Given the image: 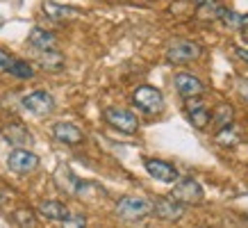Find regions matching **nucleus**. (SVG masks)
Instances as JSON below:
<instances>
[{
	"label": "nucleus",
	"instance_id": "obj_1",
	"mask_svg": "<svg viewBox=\"0 0 248 228\" xmlns=\"http://www.w3.org/2000/svg\"><path fill=\"white\" fill-rule=\"evenodd\" d=\"M153 212V203L143 196H123L116 201V214L123 221H141Z\"/></svg>",
	"mask_w": 248,
	"mask_h": 228
},
{
	"label": "nucleus",
	"instance_id": "obj_2",
	"mask_svg": "<svg viewBox=\"0 0 248 228\" xmlns=\"http://www.w3.org/2000/svg\"><path fill=\"white\" fill-rule=\"evenodd\" d=\"M132 103L146 114H159L164 110V96L162 91L151 87V84H141L132 91Z\"/></svg>",
	"mask_w": 248,
	"mask_h": 228
},
{
	"label": "nucleus",
	"instance_id": "obj_3",
	"mask_svg": "<svg viewBox=\"0 0 248 228\" xmlns=\"http://www.w3.org/2000/svg\"><path fill=\"white\" fill-rule=\"evenodd\" d=\"M201 55H203V48L189 39H175L166 48V60L171 64H189V62L201 60Z\"/></svg>",
	"mask_w": 248,
	"mask_h": 228
},
{
	"label": "nucleus",
	"instance_id": "obj_4",
	"mask_svg": "<svg viewBox=\"0 0 248 228\" xmlns=\"http://www.w3.org/2000/svg\"><path fill=\"white\" fill-rule=\"evenodd\" d=\"M105 121L112 126L114 130H119L123 135H135L139 130V119H137L135 112L130 110H123V107H107L105 110Z\"/></svg>",
	"mask_w": 248,
	"mask_h": 228
},
{
	"label": "nucleus",
	"instance_id": "obj_5",
	"mask_svg": "<svg viewBox=\"0 0 248 228\" xmlns=\"http://www.w3.org/2000/svg\"><path fill=\"white\" fill-rule=\"evenodd\" d=\"M7 167L9 171H14V174H32V171H37L39 169V155L37 153L28 151V148H16V151L9 153L7 158Z\"/></svg>",
	"mask_w": 248,
	"mask_h": 228
},
{
	"label": "nucleus",
	"instance_id": "obj_6",
	"mask_svg": "<svg viewBox=\"0 0 248 228\" xmlns=\"http://www.w3.org/2000/svg\"><path fill=\"white\" fill-rule=\"evenodd\" d=\"M23 107L34 116H48L55 110V98L44 89L30 91L28 96H23Z\"/></svg>",
	"mask_w": 248,
	"mask_h": 228
},
{
	"label": "nucleus",
	"instance_id": "obj_7",
	"mask_svg": "<svg viewBox=\"0 0 248 228\" xmlns=\"http://www.w3.org/2000/svg\"><path fill=\"white\" fill-rule=\"evenodd\" d=\"M185 112H187V119L191 121V126H194V128L205 130L207 126H210L212 112H210V107L205 105L203 96H194V98L185 100Z\"/></svg>",
	"mask_w": 248,
	"mask_h": 228
},
{
	"label": "nucleus",
	"instance_id": "obj_8",
	"mask_svg": "<svg viewBox=\"0 0 248 228\" xmlns=\"http://www.w3.org/2000/svg\"><path fill=\"white\" fill-rule=\"evenodd\" d=\"M171 198H175L182 205H194L203 201V187L194 180V178H182L178 180V185L173 187Z\"/></svg>",
	"mask_w": 248,
	"mask_h": 228
},
{
	"label": "nucleus",
	"instance_id": "obj_9",
	"mask_svg": "<svg viewBox=\"0 0 248 228\" xmlns=\"http://www.w3.org/2000/svg\"><path fill=\"white\" fill-rule=\"evenodd\" d=\"M173 84H175V91L180 94L182 98H194V96H201L205 91V84L194 76V73H187V71H180L173 76Z\"/></svg>",
	"mask_w": 248,
	"mask_h": 228
},
{
	"label": "nucleus",
	"instance_id": "obj_10",
	"mask_svg": "<svg viewBox=\"0 0 248 228\" xmlns=\"http://www.w3.org/2000/svg\"><path fill=\"white\" fill-rule=\"evenodd\" d=\"M143 167H146L148 176H153V178L159 182H175L178 180V169L173 167L171 162H166V160L148 158L143 162Z\"/></svg>",
	"mask_w": 248,
	"mask_h": 228
},
{
	"label": "nucleus",
	"instance_id": "obj_11",
	"mask_svg": "<svg viewBox=\"0 0 248 228\" xmlns=\"http://www.w3.org/2000/svg\"><path fill=\"white\" fill-rule=\"evenodd\" d=\"M153 210H155V214H157L159 219L178 221L182 214H185V205L178 203V201H175V198H171V196H162V198H155Z\"/></svg>",
	"mask_w": 248,
	"mask_h": 228
},
{
	"label": "nucleus",
	"instance_id": "obj_12",
	"mask_svg": "<svg viewBox=\"0 0 248 228\" xmlns=\"http://www.w3.org/2000/svg\"><path fill=\"white\" fill-rule=\"evenodd\" d=\"M53 137L62 144H68V146H76V144H82L84 142V132L78 128L76 123H68V121H60L53 126Z\"/></svg>",
	"mask_w": 248,
	"mask_h": 228
},
{
	"label": "nucleus",
	"instance_id": "obj_13",
	"mask_svg": "<svg viewBox=\"0 0 248 228\" xmlns=\"http://www.w3.org/2000/svg\"><path fill=\"white\" fill-rule=\"evenodd\" d=\"M2 137H5L12 146H16V148H25V146L32 144V135H30V130H28V126H23V123H18V121L7 123V126L2 128Z\"/></svg>",
	"mask_w": 248,
	"mask_h": 228
},
{
	"label": "nucleus",
	"instance_id": "obj_14",
	"mask_svg": "<svg viewBox=\"0 0 248 228\" xmlns=\"http://www.w3.org/2000/svg\"><path fill=\"white\" fill-rule=\"evenodd\" d=\"M30 46L39 53H46V50H55L57 48V37H55L53 32L44 30V28H32L30 37H28Z\"/></svg>",
	"mask_w": 248,
	"mask_h": 228
},
{
	"label": "nucleus",
	"instance_id": "obj_15",
	"mask_svg": "<svg viewBox=\"0 0 248 228\" xmlns=\"http://www.w3.org/2000/svg\"><path fill=\"white\" fill-rule=\"evenodd\" d=\"M44 14L50 18V21H57V23H66V21H73L80 16L76 7H68V5H57V2H50L46 0L44 2Z\"/></svg>",
	"mask_w": 248,
	"mask_h": 228
},
{
	"label": "nucleus",
	"instance_id": "obj_16",
	"mask_svg": "<svg viewBox=\"0 0 248 228\" xmlns=\"http://www.w3.org/2000/svg\"><path fill=\"white\" fill-rule=\"evenodd\" d=\"M212 126H214V130H223L228 128V126H232L234 123V107L230 105V103H218L214 110H212Z\"/></svg>",
	"mask_w": 248,
	"mask_h": 228
},
{
	"label": "nucleus",
	"instance_id": "obj_17",
	"mask_svg": "<svg viewBox=\"0 0 248 228\" xmlns=\"http://www.w3.org/2000/svg\"><path fill=\"white\" fill-rule=\"evenodd\" d=\"M37 212L46 219H53V221H62L68 214V208L62 201H55V198H48V201H41L37 205Z\"/></svg>",
	"mask_w": 248,
	"mask_h": 228
},
{
	"label": "nucleus",
	"instance_id": "obj_18",
	"mask_svg": "<svg viewBox=\"0 0 248 228\" xmlns=\"http://www.w3.org/2000/svg\"><path fill=\"white\" fill-rule=\"evenodd\" d=\"M39 66L46 68V71H60V68H64V55L57 53V50L39 53Z\"/></svg>",
	"mask_w": 248,
	"mask_h": 228
},
{
	"label": "nucleus",
	"instance_id": "obj_19",
	"mask_svg": "<svg viewBox=\"0 0 248 228\" xmlns=\"http://www.w3.org/2000/svg\"><path fill=\"white\" fill-rule=\"evenodd\" d=\"M5 73H9V76L16 78V80H32V78H34V68H32L28 62L14 60L7 66V71H5Z\"/></svg>",
	"mask_w": 248,
	"mask_h": 228
},
{
	"label": "nucleus",
	"instance_id": "obj_20",
	"mask_svg": "<svg viewBox=\"0 0 248 228\" xmlns=\"http://www.w3.org/2000/svg\"><path fill=\"white\" fill-rule=\"evenodd\" d=\"M217 18L226 28H230V30H239L241 28V14H237L234 9H226V7H218L217 12Z\"/></svg>",
	"mask_w": 248,
	"mask_h": 228
},
{
	"label": "nucleus",
	"instance_id": "obj_21",
	"mask_svg": "<svg viewBox=\"0 0 248 228\" xmlns=\"http://www.w3.org/2000/svg\"><path fill=\"white\" fill-rule=\"evenodd\" d=\"M217 142L223 146H234L239 142V130L234 128V126H228V128L218 130L217 132Z\"/></svg>",
	"mask_w": 248,
	"mask_h": 228
},
{
	"label": "nucleus",
	"instance_id": "obj_22",
	"mask_svg": "<svg viewBox=\"0 0 248 228\" xmlns=\"http://www.w3.org/2000/svg\"><path fill=\"white\" fill-rule=\"evenodd\" d=\"M14 221H16V226H18V228H32L34 224H37L34 212H32V210H28V208L16 210V212H14Z\"/></svg>",
	"mask_w": 248,
	"mask_h": 228
},
{
	"label": "nucleus",
	"instance_id": "obj_23",
	"mask_svg": "<svg viewBox=\"0 0 248 228\" xmlns=\"http://www.w3.org/2000/svg\"><path fill=\"white\" fill-rule=\"evenodd\" d=\"M62 228H87V219L82 214H71L68 212L64 219H62Z\"/></svg>",
	"mask_w": 248,
	"mask_h": 228
},
{
	"label": "nucleus",
	"instance_id": "obj_24",
	"mask_svg": "<svg viewBox=\"0 0 248 228\" xmlns=\"http://www.w3.org/2000/svg\"><path fill=\"white\" fill-rule=\"evenodd\" d=\"M12 62H14V57H12L7 50H2V48H0V71H7V66L12 64Z\"/></svg>",
	"mask_w": 248,
	"mask_h": 228
},
{
	"label": "nucleus",
	"instance_id": "obj_25",
	"mask_svg": "<svg viewBox=\"0 0 248 228\" xmlns=\"http://www.w3.org/2000/svg\"><path fill=\"white\" fill-rule=\"evenodd\" d=\"M234 55H237L244 64H248V46H237V48H234Z\"/></svg>",
	"mask_w": 248,
	"mask_h": 228
},
{
	"label": "nucleus",
	"instance_id": "obj_26",
	"mask_svg": "<svg viewBox=\"0 0 248 228\" xmlns=\"http://www.w3.org/2000/svg\"><path fill=\"white\" fill-rule=\"evenodd\" d=\"M239 94H241V98L248 103V80H239Z\"/></svg>",
	"mask_w": 248,
	"mask_h": 228
},
{
	"label": "nucleus",
	"instance_id": "obj_27",
	"mask_svg": "<svg viewBox=\"0 0 248 228\" xmlns=\"http://www.w3.org/2000/svg\"><path fill=\"white\" fill-rule=\"evenodd\" d=\"M241 28L248 30V14H241Z\"/></svg>",
	"mask_w": 248,
	"mask_h": 228
},
{
	"label": "nucleus",
	"instance_id": "obj_28",
	"mask_svg": "<svg viewBox=\"0 0 248 228\" xmlns=\"http://www.w3.org/2000/svg\"><path fill=\"white\" fill-rule=\"evenodd\" d=\"M191 2H196V5L201 7V5H210V2H217V0H191Z\"/></svg>",
	"mask_w": 248,
	"mask_h": 228
},
{
	"label": "nucleus",
	"instance_id": "obj_29",
	"mask_svg": "<svg viewBox=\"0 0 248 228\" xmlns=\"http://www.w3.org/2000/svg\"><path fill=\"white\" fill-rule=\"evenodd\" d=\"M201 228H212V226H201Z\"/></svg>",
	"mask_w": 248,
	"mask_h": 228
}]
</instances>
